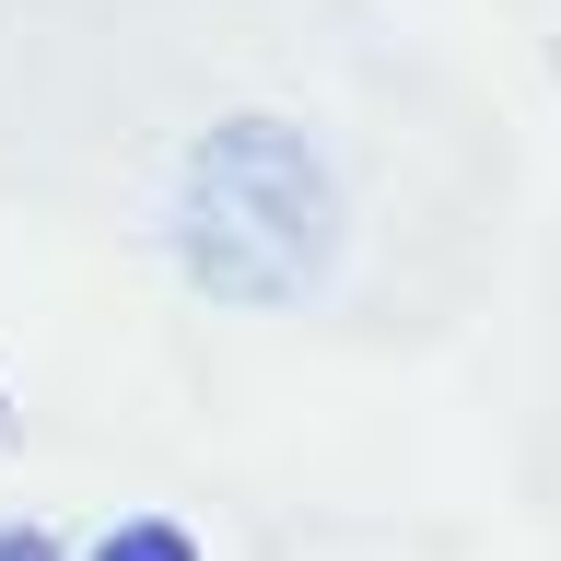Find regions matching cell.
<instances>
[{
    "mask_svg": "<svg viewBox=\"0 0 561 561\" xmlns=\"http://www.w3.org/2000/svg\"><path fill=\"white\" fill-rule=\"evenodd\" d=\"M340 234H351V199H340V164H328L316 129L245 105V117H210L187 140L175 199H164V245L210 305H257V316L305 305L340 270Z\"/></svg>",
    "mask_w": 561,
    "mask_h": 561,
    "instance_id": "6da1fadb",
    "label": "cell"
},
{
    "mask_svg": "<svg viewBox=\"0 0 561 561\" xmlns=\"http://www.w3.org/2000/svg\"><path fill=\"white\" fill-rule=\"evenodd\" d=\"M94 561H199V538H187L175 515H129V526H117V538H105Z\"/></svg>",
    "mask_w": 561,
    "mask_h": 561,
    "instance_id": "7a4b0ae2",
    "label": "cell"
},
{
    "mask_svg": "<svg viewBox=\"0 0 561 561\" xmlns=\"http://www.w3.org/2000/svg\"><path fill=\"white\" fill-rule=\"evenodd\" d=\"M0 561H59V538L47 526H0Z\"/></svg>",
    "mask_w": 561,
    "mask_h": 561,
    "instance_id": "3957f363",
    "label": "cell"
}]
</instances>
